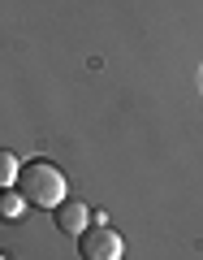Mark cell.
Segmentation results:
<instances>
[{"mask_svg":"<svg viewBox=\"0 0 203 260\" xmlns=\"http://www.w3.org/2000/svg\"><path fill=\"white\" fill-rule=\"evenodd\" d=\"M0 260H9V256H5V251H0Z\"/></svg>","mask_w":203,"mask_h":260,"instance_id":"cell-6","label":"cell"},{"mask_svg":"<svg viewBox=\"0 0 203 260\" xmlns=\"http://www.w3.org/2000/svg\"><path fill=\"white\" fill-rule=\"evenodd\" d=\"M18 191H22V200L35 204V208H56V204L69 200V182H65V174L52 160H30V165H22Z\"/></svg>","mask_w":203,"mask_h":260,"instance_id":"cell-1","label":"cell"},{"mask_svg":"<svg viewBox=\"0 0 203 260\" xmlns=\"http://www.w3.org/2000/svg\"><path fill=\"white\" fill-rule=\"evenodd\" d=\"M52 217H56V230H61V234H83L87 225H91V208H87L83 200H65V204H56Z\"/></svg>","mask_w":203,"mask_h":260,"instance_id":"cell-3","label":"cell"},{"mask_svg":"<svg viewBox=\"0 0 203 260\" xmlns=\"http://www.w3.org/2000/svg\"><path fill=\"white\" fill-rule=\"evenodd\" d=\"M78 256H83V260H121V256H126V243H121L117 230L95 225V230L78 234Z\"/></svg>","mask_w":203,"mask_h":260,"instance_id":"cell-2","label":"cell"},{"mask_svg":"<svg viewBox=\"0 0 203 260\" xmlns=\"http://www.w3.org/2000/svg\"><path fill=\"white\" fill-rule=\"evenodd\" d=\"M18 174H22V160H18V152L0 148V191L18 186Z\"/></svg>","mask_w":203,"mask_h":260,"instance_id":"cell-4","label":"cell"},{"mask_svg":"<svg viewBox=\"0 0 203 260\" xmlns=\"http://www.w3.org/2000/svg\"><path fill=\"white\" fill-rule=\"evenodd\" d=\"M26 213V200H22V191H0V221H18V217Z\"/></svg>","mask_w":203,"mask_h":260,"instance_id":"cell-5","label":"cell"}]
</instances>
